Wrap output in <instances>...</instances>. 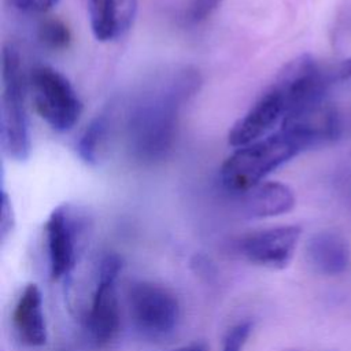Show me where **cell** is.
<instances>
[{
	"label": "cell",
	"mask_w": 351,
	"mask_h": 351,
	"mask_svg": "<svg viewBox=\"0 0 351 351\" xmlns=\"http://www.w3.org/2000/svg\"><path fill=\"white\" fill-rule=\"evenodd\" d=\"M12 328L25 346L41 347L47 343L43 295L36 284H27L18 296L12 310Z\"/></svg>",
	"instance_id": "cell-12"
},
{
	"label": "cell",
	"mask_w": 351,
	"mask_h": 351,
	"mask_svg": "<svg viewBox=\"0 0 351 351\" xmlns=\"http://www.w3.org/2000/svg\"><path fill=\"white\" fill-rule=\"evenodd\" d=\"M37 36L40 43L52 51L64 49L71 41V33L67 25L56 18H49L41 22Z\"/></svg>",
	"instance_id": "cell-16"
},
{
	"label": "cell",
	"mask_w": 351,
	"mask_h": 351,
	"mask_svg": "<svg viewBox=\"0 0 351 351\" xmlns=\"http://www.w3.org/2000/svg\"><path fill=\"white\" fill-rule=\"evenodd\" d=\"M350 204H351V195H350Z\"/></svg>",
	"instance_id": "cell-23"
},
{
	"label": "cell",
	"mask_w": 351,
	"mask_h": 351,
	"mask_svg": "<svg viewBox=\"0 0 351 351\" xmlns=\"http://www.w3.org/2000/svg\"><path fill=\"white\" fill-rule=\"evenodd\" d=\"M32 100L38 115L55 130H70L81 117L82 101L71 82L49 66H37L29 77Z\"/></svg>",
	"instance_id": "cell-6"
},
{
	"label": "cell",
	"mask_w": 351,
	"mask_h": 351,
	"mask_svg": "<svg viewBox=\"0 0 351 351\" xmlns=\"http://www.w3.org/2000/svg\"><path fill=\"white\" fill-rule=\"evenodd\" d=\"M302 229L296 225H284L243 236L237 244V252L250 263L281 270L289 265L300 239Z\"/></svg>",
	"instance_id": "cell-8"
},
{
	"label": "cell",
	"mask_w": 351,
	"mask_h": 351,
	"mask_svg": "<svg viewBox=\"0 0 351 351\" xmlns=\"http://www.w3.org/2000/svg\"><path fill=\"white\" fill-rule=\"evenodd\" d=\"M287 114L282 93L271 84L250 110L233 125L228 140L233 147H244L271 134L274 126H280Z\"/></svg>",
	"instance_id": "cell-10"
},
{
	"label": "cell",
	"mask_w": 351,
	"mask_h": 351,
	"mask_svg": "<svg viewBox=\"0 0 351 351\" xmlns=\"http://www.w3.org/2000/svg\"><path fill=\"white\" fill-rule=\"evenodd\" d=\"M90 29L96 40L114 41L132 27L137 0H86Z\"/></svg>",
	"instance_id": "cell-11"
},
{
	"label": "cell",
	"mask_w": 351,
	"mask_h": 351,
	"mask_svg": "<svg viewBox=\"0 0 351 351\" xmlns=\"http://www.w3.org/2000/svg\"><path fill=\"white\" fill-rule=\"evenodd\" d=\"M90 229V217L80 206L63 203L51 211L44 225V239L52 280H62L71 273Z\"/></svg>",
	"instance_id": "cell-4"
},
{
	"label": "cell",
	"mask_w": 351,
	"mask_h": 351,
	"mask_svg": "<svg viewBox=\"0 0 351 351\" xmlns=\"http://www.w3.org/2000/svg\"><path fill=\"white\" fill-rule=\"evenodd\" d=\"M170 351H206V347L202 343H192V344L176 348V350H170Z\"/></svg>",
	"instance_id": "cell-22"
},
{
	"label": "cell",
	"mask_w": 351,
	"mask_h": 351,
	"mask_svg": "<svg viewBox=\"0 0 351 351\" xmlns=\"http://www.w3.org/2000/svg\"><path fill=\"white\" fill-rule=\"evenodd\" d=\"M330 71H332V77H333L335 82H341V81L350 80L351 78V56L330 66Z\"/></svg>",
	"instance_id": "cell-21"
},
{
	"label": "cell",
	"mask_w": 351,
	"mask_h": 351,
	"mask_svg": "<svg viewBox=\"0 0 351 351\" xmlns=\"http://www.w3.org/2000/svg\"><path fill=\"white\" fill-rule=\"evenodd\" d=\"M122 270V259L117 254L101 256L89 308L84 318L88 339L96 347L108 346L119 333L121 310L117 281Z\"/></svg>",
	"instance_id": "cell-5"
},
{
	"label": "cell",
	"mask_w": 351,
	"mask_h": 351,
	"mask_svg": "<svg viewBox=\"0 0 351 351\" xmlns=\"http://www.w3.org/2000/svg\"><path fill=\"white\" fill-rule=\"evenodd\" d=\"M128 304L133 326L148 339L171 335L181 317L177 296L166 287L151 281L133 282L128 292Z\"/></svg>",
	"instance_id": "cell-7"
},
{
	"label": "cell",
	"mask_w": 351,
	"mask_h": 351,
	"mask_svg": "<svg viewBox=\"0 0 351 351\" xmlns=\"http://www.w3.org/2000/svg\"><path fill=\"white\" fill-rule=\"evenodd\" d=\"M302 151L304 148L291 133L278 129L236 149L221 166V184L228 192L244 193Z\"/></svg>",
	"instance_id": "cell-2"
},
{
	"label": "cell",
	"mask_w": 351,
	"mask_h": 351,
	"mask_svg": "<svg viewBox=\"0 0 351 351\" xmlns=\"http://www.w3.org/2000/svg\"><path fill=\"white\" fill-rule=\"evenodd\" d=\"M310 265L326 276L343 273L350 263V250L346 240L333 232H319L310 237L306 247Z\"/></svg>",
	"instance_id": "cell-14"
},
{
	"label": "cell",
	"mask_w": 351,
	"mask_h": 351,
	"mask_svg": "<svg viewBox=\"0 0 351 351\" xmlns=\"http://www.w3.org/2000/svg\"><path fill=\"white\" fill-rule=\"evenodd\" d=\"M14 228V214H12V207L8 199L7 192L3 189L1 191V217H0V233H1V240H5L7 236L12 232Z\"/></svg>",
	"instance_id": "cell-20"
},
{
	"label": "cell",
	"mask_w": 351,
	"mask_h": 351,
	"mask_svg": "<svg viewBox=\"0 0 351 351\" xmlns=\"http://www.w3.org/2000/svg\"><path fill=\"white\" fill-rule=\"evenodd\" d=\"M221 4L222 0H189L181 19L188 26L200 25L207 21Z\"/></svg>",
	"instance_id": "cell-17"
},
{
	"label": "cell",
	"mask_w": 351,
	"mask_h": 351,
	"mask_svg": "<svg viewBox=\"0 0 351 351\" xmlns=\"http://www.w3.org/2000/svg\"><path fill=\"white\" fill-rule=\"evenodd\" d=\"M278 129L291 133L308 149L337 138L340 119L336 107L324 97L288 112Z\"/></svg>",
	"instance_id": "cell-9"
},
{
	"label": "cell",
	"mask_w": 351,
	"mask_h": 351,
	"mask_svg": "<svg viewBox=\"0 0 351 351\" xmlns=\"http://www.w3.org/2000/svg\"><path fill=\"white\" fill-rule=\"evenodd\" d=\"M1 69V147L11 159L23 162L30 155L32 140L25 106V78L21 56L12 45H5L3 49Z\"/></svg>",
	"instance_id": "cell-3"
},
{
	"label": "cell",
	"mask_w": 351,
	"mask_h": 351,
	"mask_svg": "<svg viewBox=\"0 0 351 351\" xmlns=\"http://www.w3.org/2000/svg\"><path fill=\"white\" fill-rule=\"evenodd\" d=\"M114 122V107L100 111L86 125L77 141V152L86 165L96 166L100 163L110 140Z\"/></svg>",
	"instance_id": "cell-15"
},
{
	"label": "cell",
	"mask_w": 351,
	"mask_h": 351,
	"mask_svg": "<svg viewBox=\"0 0 351 351\" xmlns=\"http://www.w3.org/2000/svg\"><path fill=\"white\" fill-rule=\"evenodd\" d=\"M202 77L191 66L177 67L151 84L130 104L125 136L129 155L141 165H155L173 151L181 111L199 92Z\"/></svg>",
	"instance_id": "cell-1"
},
{
	"label": "cell",
	"mask_w": 351,
	"mask_h": 351,
	"mask_svg": "<svg viewBox=\"0 0 351 351\" xmlns=\"http://www.w3.org/2000/svg\"><path fill=\"white\" fill-rule=\"evenodd\" d=\"M60 0H12L16 10L23 14H45L51 11Z\"/></svg>",
	"instance_id": "cell-19"
},
{
	"label": "cell",
	"mask_w": 351,
	"mask_h": 351,
	"mask_svg": "<svg viewBox=\"0 0 351 351\" xmlns=\"http://www.w3.org/2000/svg\"><path fill=\"white\" fill-rule=\"evenodd\" d=\"M251 329L252 325L250 321H243L232 326L223 339L222 351H243Z\"/></svg>",
	"instance_id": "cell-18"
},
{
	"label": "cell",
	"mask_w": 351,
	"mask_h": 351,
	"mask_svg": "<svg viewBox=\"0 0 351 351\" xmlns=\"http://www.w3.org/2000/svg\"><path fill=\"white\" fill-rule=\"evenodd\" d=\"M295 206L293 191L278 181H263L240 193L239 210L244 218L262 219L282 215Z\"/></svg>",
	"instance_id": "cell-13"
}]
</instances>
